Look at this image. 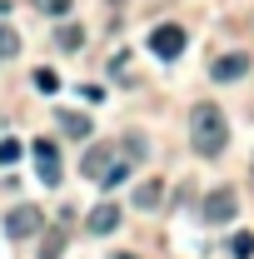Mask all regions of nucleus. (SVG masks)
Returning a JSON list of instances; mask_svg holds the SVG:
<instances>
[{
	"mask_svg": "<svg viewBox=\"0 0 254 259\" xmlns=\"http://www.w3.org/2000/svg\"><path fill=\"white\" fill-rule=\"evenodd\" d=\"M115 259H140V254H115Z\"/></svg>",
	"mask_w": 254,
	"mask_h": 259,
	"instance_id": "19",
	"label": "nucleus"
},
{
	"mask_svg": "<svg viewBox=\"0 0 254 259\" xmlns=\"http://www.w3.org/2000/svg\"><path fill=\"white\" fill-rule=\"evenodd\" d=\"M110 164H115V145H90L85 160H80V175H85V180H105Z\"/></svg>",
	"mask_w": 254,
	"mask_h": 259,
	"instance_id": "7",
	"label": "nucleus"
},
{
	"mask_svg": "<svg viewBox=\"0 0 254 259\" xmlns=\"http://www.w3.org/2000/svg\"><path fill=\"white\" fill-rule=\"evenodd\" d=\"M125 180H130V160H115L110 169H105V180H100V185H105V190H115V185H125Z\"/></svg>",
	"mask_w": 254,
	"mask_h": 259,
	"instance_id": "13",
	"label": "nucleus"
},
{
	"mask_svg": "<svg viewBox=\"0 0 254 259\" xmlns=\"http://www.w3.org/2000/svg\"><path fill=\"white\" fill-rule=\"evenodd\" d=\"M135 199H140V204H155V199H159V185H140V194H135Z\"/></svg>",
	"mask_w": 254,
	"mask_h": 259,
	"instance_id": "18",
	"label": "nucleus"
},
{
	"mask_svg": "<svg viewBox=\"0 0 254 259\" xmlns=\"http://www.w3.org/2000/svg\"><path fill=\"white\" fill-rule=\"evenodd\" d=\"M35 90H40V95H55V90H60V75L40 65V70H35Z\"/></svg>",
	"mask_w": 254,
	"mask_h": 259,
	"instance_id": "14",
	"label": "nucleus"
},
{
	"mask_svg": "<svg viewBox=\"0 0 254 259\" xmlns=\"http://www.w3.org/2000/svg\"><path fill=\"white\" fill-rule=\"evenodd\" d=\"M20 150H25L20 140H0V164H15V160H20Z\"/></svg>",
	"mask_w": 254,
	"mask_h": 259,
	"instance_id": "17",
	"label": "nucleus"
},
{
	"mask_svg": "<svg viewBox=\"0 0 254 259\" xmlns=\"http://www.w3.org/2000/svg\"><path fill=\"white\" fill-rule=\"evenodd\" d=\"M209 75H215L220 85H229V80H239V75H249V55H244V50H229V55H220V60L209 65Z\"/></svg>",
	"mask_w": 254,
	"mask_h": 259,
	"instance_id": "6",
	"label": "nucleus"
},
{
	"mask_svg": "<svg viewBox=\"0 0 254 259\" xmlns=\"http://www.w3.org/2000/svg\"><path fill=\"white\" fill-rule=\"evenodd\" d=\"M190 145H194V155H204V160L224 155V145H229V120H224V110L215 100H199L190 110Z\"/></svg>",
	"mask_w": 254,
	"mask_h": 259,
	"instance_id": "1",
	"label": "nucleus"
},
{
	"mask_svg": "<svg viewBox=\"0 0 254 259\" xmlns=\"http://www.w3.org/2000/svg\"><path fill=\"white\" fill-rule=\"evenodd\" d=\"M150 55L180 60V55H185V25H155V30H150Z\"/></svg>",
	"mask_w": 254,
	"mask_h": 259,
	"instance_id": "3",
	"label": "nucleus"
},
{
	"mask_svg": "<svg viewBox=\"0 0 254 259\" xmlns=\"http://www.w3.org/2000/svg\"><path fill=\"white\" fill-rule=\"evenodd\" d=\"M85 225H90V234H115L120 229V204H95Z\"/></svg>",
	"mask_w": 254,
	"mask_h": 259,
	"instance_id": "8",
	"label": "nucleus"
},
{
	"mask_svg": "<svg viewBox=\"0 0 254 259\" xmlns=\"http://www.w3.org/2000/svg\"><path fill=\"white\" fill-rule=\"evenodd\" d=\"M65 239H70V209H65V220L50 234H45V244H40V259H60V249H65Z\"/></svg>",
	"mask_w": 254,
	"mask_h": 259,
	"instance_id": "9",
	"label": "nucleus"
},
{
	"mask_svg": "<svg viewBox=\"0 0 254 259\" xmlns=\"http://www.w3.org/2000/svg\"><path fill=\"white\" fill-rule=\"evenodd\" d=\"M40 229H45V209H40V204H15V209L5 214V234H10V239H30Z\"/></svg>",
	"mask_w": 254,
	"mask_h": 259,
	"instance_id": "2",
	"label": "nucleus"
},
{
	"mask_svg": "<svg viewBox=\"0 0 254 259\" xmlns=\"http://www.w3.org/2000/svg\"><path fill=\"white\" fill-rule=\"evenodd\" d=\"M60 130H65V140H90V115H80V110H60Z\"/></svg>",
	"mask_w": 254,
	"mask_h": 259,
	"instance_id": "10",
	"label": "nucleus"
},
{
	"mask_svg": "<svg viewBox=\"0 0 254 259\" xmlns=\"http://www.w3.org/2000/svg\"><path fill=\"white\" fill-rule=\"evenodd\" d=\"M234 209H239V194L224 185V190H209V194H204V209H199V214H204L209 225H229Z\"/></svg>",
	"mask_w": 254,
	"mask_h": 259,
	"instance_id": "4",
	"label": "nucleus"
},
{
	"mask_svg": "<svg viewBox=\"0 0 254 259\" xmlns=\"http://www.w3.org/2000/svg\"><path fill=\"white\" fill-rule=\"evenodd\" d=\"M55 45H60V50H80V45H85V30H80V25H60Z\"/></svg>",
	"mask_w": 254,
	"mask_h": 259,
	"instance_id": "12",
	"label": "nucleus"
},
{
	"mask_svg": "<svg viewBox=\"0 0 254 259\" xmlns=\"http://www.w3.org/2000/svg\"><path fill=\"white\" fill-rule=\"evenodd\" d=\"M30 155H35V169H40V185H60V150H55V140H35Z\"/></svg>",
	"mask_w": 254,
	"mask_h": 259,
	"instance_id": "5",
	"label": "nucleus"
},
{
	"mask_svg": "<svg viewBox=\"0 0 254 259\" xmlns=\"http://www.w3.org/2000/svg\"><path fill=\"white\" fill-rule=\"evenodd\" d=\"M10 55H20V35L10 25H0V60H10Z\"/></svg>",
	"mask_w": 254,
	"mask_h": 259,
	"instance_id": "15",
	"label": "nucleus"
},
{
	"mask_svg": "<svg viewBox=\"0 0 254 259\" xmlns=\"http://www.w3.org/2000/svg\"><path fill=\"white\" fill-rule=\"evenodd\" d=\"M70 5H75V0H35V10H40V15H55V20L70 15Z\"/></svg>",
	"mask_w": 254,
	"mask_h": 259,
	"instance_id": "16",
	"label": "nucleus"
},
{
	"mask_svg": "<svg viewBox=\"0 0 254 259\" xmlns=\"http://www.w3.org/2000/svg\"><path fill=\"white\" fill-rule=\"evenodd\" d=\"M229 259H254V234L249 229H239V234L229 239Z\"/></svg>",
	"mask_w": 254,
	"mask_h": 259,
	"instance_id": "11",
	"label": "nucleus"
}]
</instances>
